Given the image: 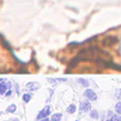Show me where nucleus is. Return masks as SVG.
Instances as JSON below:
<instances>
[{
    "mask_svg": "<svg viewBox=\"0 0 121 121\" xmlns=\"http://www.w3.org/2000/svg\"><path fill=\"white\" fill-rule=\"evenodd\" d=\"M90 118L98 119V111L97 110H90Z\"/></svg>",
    "mask_w": 121,
    "mask_h": 121,
    "instance_id": "9d476101",
    "label": "nucleus"
},
{
    "mask_svg": "<svg viewBox=\"0 0 121 121\" xmlns=\"http://www.w3.org/2000/svg\"><path fill=\"white\" fill-rule=\"evenodd\" d=\"M0 83H2V78H0Z\"/></svg>",
    "mask_w": 121,
    "mask_h": 121,
    "instance_id": "a211bd4d",
    "label": "nucleus"
},
{
    "mask_svg": "<svg viewBox=\"0 0 121 121\" xmlns=\"http://www.w3.org/2000/svg\"><path fill=\"white\" fill-rule=\"evenodd\" d=\"M118 98H119V99H121V89H120V91L118 92Z\"/></svg>",
    "mask_w": 121,
    "mask_h": 121,
    "instance_id": "4468645a",
    "label": "nucleus"
},
{
    "mask_svg": "<svg viewBox=\"0 0 121 121\" xmlns=\"http://www.w3.org/2000/svg\"><path fill=\"white\" fill-rule=\"evenodd\" d=\"M79 82H80V84H82V85H84V86H85V85H86V86H88V82H83V79H80Z\"/></svg>",
    "mask_w": 121,
    "mask_h": 121,
    "instance_id": "ddd939ff",
    "label": "nucleus"
},
{
    "mask_svg": "<svg viewBox=\"0 0 121 121\" xmlns=\"http://www.w3.org/2000/svg\"><path fill=\"white\" fill-rule=\"evenodd\" d=\"M91 110V105H90L89 101H87V100H85V101H82V104H80V112H88Z\"/></svg>",
    "mask_w": 121,
    "mask_h": 121,
    "instance_id": "7ed1b4c3",
    "label": "nucleus"
},
{
    "mask_svg": "<svg viewBox=\"0 0 121 121\" xmlns=\"http://www.w3.org/2000/svg\"><path fill=\"white\" fill-rule=\"evenodd\" d=\"M26 88H28V90H33L34 91V90H38L40 88V85L36 82H32V83L26 84Z\"/></svg>",
    "mask_w": 121,
    "mask_h": 121,
    "instance_id": "39448f33",
    "label": "nucleus"
},
{
    "mask_svg": "<svg viewBox=\"0 0 121 121\" xmlns=\"http://www.w3.org/2000/svg\"><path fill=\"white\" fill-rule=\"evenodd\" d=\"M12 121H19V119H14V120H12Z\"/></svg>",
    "mask_w": 121,
    "mask_h": 121,
    "instance_id": "f3484780",
    "label": "nucleus"
},
{
    "mask_svg": "<svg viewBox=\"0 0 121 121\" xmlns=\"http://www.w3.org/2000/svg\"><path fill=\"white\" fill-rule=\"evenodd\" d=\"M115 109H116V111H117V113H118V115H121V101L118 102V104L116 105Z\"/></svg>",
    "mask_w": 121,
    "mask_h": 121,
    "instance_id": "f8f14e48",
    "label": "nucleus"
},
{
    "mask_svg": "<svg viewBox=\"0 0 121 121\" xmlns=\"http://www.w3.org/2000/svg\"><path fill=\"white\" fill-rule=\"evenodd\" d=\"M10 84H6V83H0V95H6L7 91L9 90Z\"/></svg>",
    "mask_w": 121,
    "mask_h": 121,
    "instance_id": "20e7f679",
    "label": "nucleus"
},
{
    "mask_svg": "<svg viewBox=\"0 0 121 121\" xmlns=\"http://www.w3.org/2000/svg\"><path fill=\"white\" fill-rule=\"evenodd\" d=\"M84 95H85V97H86L88 100H90V101H96V100H97V95H96V92L92 89H86L84 91Z\"/></svg>",
    "mask_w": 121,
    "mask_h": 121,
    "instance_id": "f03ea898",
    "label": "nucleus"
},
{
    "mask_svg": "<svg viewBox=\"0 0 121 121\" xmlns=\"http://www.w3.org/2000/svg\"><path fill=\"white\" fill-rule=\"evenodd\" d=\"M107 121H121V118L119 116H111Z\"/></svg>",
    "mask_w": 121,
    "mask_h": 121,
    "instance_id": "9b49d317",
    "label": "nucleus"
},
{
    "mask_svg": "<svg viewBox=\"0 0 121 121\" xmlns=\"http://www.w3.org/2000/svg\"><path fill=\"white\" fill-rule=\"evenodd\" d=\"M76 121H78V120H76Z\"/></svg>",
    "mask_w": 121,
    "mask_h": 121,
    "instance_id": "6ab92c4d",
    "label": "nucleus"
},
{
    "mask_svg": "<svg viewBox=\"0 0 121 121\" xmlns=\"http://www.w3.org/2000/svg\"><path fill=\"white\" fill-rule=\"evenodd\" d=\"M119 52H120V55H121V40H120V45H119Z\"/></svg>",
    "mask_w": 121,
    "mask_h": 121,
    "instance_id": "2eb2a0df",
    "label": "nucleus"
},
{
    "mask_svg": "<svg viewBox=\"0 0 121 121\" xmlns=\"http://www.w3.org/2000/svg\"><path fill=\"white\" fill-rule=\"evenodd\" d=\"M76 111V106L75 105H69V107H67V113H74Z\"/></svg>",
    "mask_w": 121,
    "mask_h": 121,
    "instance_id": "0eeeda50",
    "label": "nucleus"
},
{
    "mask_svg": "<svg viewBox=\"0 0 121 121\" xmlns=\"http://www.w3.org/2000/svg\"><path fill=\"white\" fill-rule=\"evenodd\" d=\"M17 110V106L14 105V104H12V105H10L8 108H7L6 111L7 112H9V113H13V112H16Z\"/></svg>",
    "mask_w": 121,
    "mask_h": 121,
    "instance_id": "423d86ee",
    "label": "nucleus"
},
{
    "mask_svg": "<svg viewBox=\"0 0 121 121\" xmlns=\"http://www.w3.org/2000/svg\"><path fill=\"white\" fill-rule=\"evenodd\" d=\"M62 118V113H55V115L52 116L51 121H60Z\"/></svg>",
    "mask_w": 121,
    "mask_h": 121,
    "instance_id": "6e6552de",
    "label": "nucleus"
},
{
    "mask_svg": "<svg viewBox=\"0 0 121 121\" xmlns=\"http://www.w3.org/2000/svg\"><path fill=\"white\" fill-rule=\"evenodd\" d=\"M31 98H32L31 94H24V95H23V97H22V99H23V101H24V102H29L30 100H31Z\"/></svg>",
    "mask_w": 121,
    "mask_h": 121,
    "instance_id": "1a4fd4ad",
    "label": "nucleus"
},
{
    "mask_svg": "<svg viewBox=\"0 0 121 121\" xmlns=\"http://www.w3.org/2000/svg\"><path fill=\"white\" fill-rule=\"evenodd\" d=\"M50 113H51V106H45L44 108L39 112V115H38V117H36V118H38V120L48 118V116H50Z\"/></svg>",
    "mask_w": 121,
    "mask_h": 121,
    "instance_id": "f257e3e1",
    "label": "nucleus"
},
{
    "mask_svg": "<svg viewBox=\"0 0 121 121\" xmlns=\"http://www.w3.org/2000/svg\"><path fill=\"white\" fill-rule=\"evenodd\" d=\"M40 121H48V118H44V119H41Z\"/></svg>",
    "mask_w": 121,
    "mask_h": 121,
    "instance_id": "dca6fc26",
    "label": "nucleus"
}]
</instances>
